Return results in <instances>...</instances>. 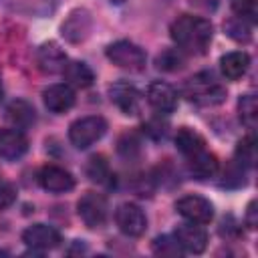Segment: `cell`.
Returning <instances> with one entry per match:
<instances>
[{"mask_svg": "<svg viewBox=\"0 0 258 258\" xmlns=\"http://www.w3.org/2000/svg\"><path fill=\"white\" fill-rule=\"evenodd\" d=\"M171 38L181 52L204 54L212 42L214 26L208 18L196 14H181L171 22Z\"/></svg>", "mask_w": 258, "mask_h": 258, "instance_id": "6da1fadb", "label": "cell"}, {"mask_svg": "<svg viewBox=\"0 0 258 258\" xmlns=\"http://www.w3.org/2000/svg\"><path fill=\"white\" fill-rule=\"evenodd\" d=\"M183 97L200 107H214L226 99V87L210 71L196 73L183 83Z\"/></svg>", "mask_w": 258, "mask_h": 258, "instance_id": "7a4b0ae2", "label": "cell"}, {"mask_svg": "<svg viewBox=\"0 0 258 258\" xmlns=\"http://www.w3.org/2000/svg\"><path fill=\"white\" fill-rule=\"evenodd\" d=\"M107 131V121L99 115H89L77 119L69 127V139L77 149H87L93 143H97Z\"/></svg>", "mask_w": 258, "mask_h": 258, "instance_id": "3957f363", "label": "cell"}, {"mask_svg": "<svg viewBox=\"0 0 258 258\" xmlns=\"http://www.w3.org/2000/svg\"><path fill=\"white\" fill-rule=\"evenodd\" d=\"M107 58L115 67H119L123 71H131V73L143 71L145 60H147L143 48H139L137 44H133L129 40H117V42L109 44L107 46Z\"/></svg>", "mask_w": 258, "mask_h": 258, "instance_id": "277c9868", "label": "cell"}, {"mask_svg": "<svg viewBox=\"0 0 258 258\" xmlns=\"http://www.w3.org/2000/svg\"><path fill=\"white\" fill-rule=\"evenodd\" d=\"M77 212H79V218L83 220V224L87 228H101L105 226L107 222V216H109V204H107V198L101 196V194H95V191H87L79 204H77Z\"/></svg>", "mask_w": 258, "mask_h": 258, "instance_id": "5b68a950", "label": "cell"}, {"mask_svg": "<svg viewBox=\"0 0 258 258\" xmlns=\"http://www.w3.org/2000/svg\"><path fill=\"white\" fill-rule=\"evenodd\" d=\"M175 210L181 218L196 224H210L214 218V206L202 196H183L175 202Z\"/></svg>", "mask_w": 258, "mask_h": 258, "instance_id": "8992f818", "label": "cell"}, {"mask_svg": "<svg viewBox=\"0 0 258 258\" xmlns=\"http://www.w3.org/2000/svg\"><path fill=\"white\" fill-rule=\"evenodd\" d=\"M115 224L117 228L125 234V236H131V238H137L145 232L147 228V218L143 214V210L137 206V204H121L115 212Z\"/></svg>", "mask_w": 258, "mask_h": 258, "instance_id": "52a82bcc", "label": "cell"}, {"mask_svg": "<svg viewBox=\"0 0 258 258\" xmlns=\"http://www.w3.org/2000/svg\"><path fill=\"white\" fill-rule=\"evenodd\" d=\"M173 238L179 244V248L189 254H200L208 246V234L202 228V224H196V222L179 224L173 232Z\"/></svg>", "mask_w": 258, "mask_h": 258, "instance_id": "ba28073f", "label": "cell"}, {"mask_svg": "<svg viewBox=\"0 0 258 258\" xmlns=\"http://www.w3.org/2000/svg\"><path fill=\"white\" fill-rule=\"evenodd\" d=\"M109 95H111V101L115 103V107L123 115H137L139 113L141 93L137 91L135 85H131L127 81H117L109 87Z\"/></svg>", "mask_w": 258, "mask_h": 258, "instance_id": "9c48e42d", "label": "cell"}, {"mask_svg": "<svg viewBox=\"0 0 258 258\" xmlns=\"http://www.w3.org/2000/svg\"><path fill=\"white\" fill-rule=\"evenodd\" d=\"M22 242L36 252H44V250H52L60 244V234L52 226L32 224L22 232Z\"/></svg>", "mask_w": 258, "mask_h": 258, "instance_id": "30bf717a", "label": "cell"}, {"mask_svg": "<svg viewBox=\"0 0 258 258\" xmlns=\"http://www.w3.org/2000/svg\"><path fill=\"white\" fill-rule=\"evenodd\" d=\"M38 183L42 189L52 191V194H64L71 191L75 187V177L71 175V171H67L64 167L58 165H44L38 171Z\"/></svg>", "mask_w": 258, "mask_h": 258, "instance_id": "8fae6325", "label": "cell"}, {"mask_svg": "<svg viewBox=\"0 0 258 258\" xmlns=\"http://www.w3.org/2000/svg\"><path fill=\"white\" fill-rule=\"evenodd\" d=\"M147 103L161 115L171 113L177 107V93L169 83L155 81L147 87Z\"/></svg>", "mask_w": 258, "mask_h": 258, "instance_id": "7c38bea8", "label": "cell"}, {"mask_svg": "<svg viewBox=\"0 0 258 258\" xmlns=\"http://www.w3.org/2000/svg\"><path fill=\"white\" fill-rule=\"evenodd\" d=\"M69 58L64 54V50L56 44V42H44L38 50H36V64L44 75H56L62 73L67 67Z\"/></svg>", "mask_w": 258, "mask_h": 258, "instance_id": "4fadbf2b", "label": "cell"}, {"mask_svg": "<svg viewBox=\"0 0 258 258\" xmlns=\"http://www.w3.org/2000/svg\"><path fill=\"white\" fill-rule=\"evenodd\" d=\"M28 151V139L22 129H0V157L14 161Z\"/></svg>", "mask_w": 258, "mask_h": 258, "instance_id": "5bb4252c", "label": "cell"}, {"mask_svg": "<svg viewBox=\"0 0 258 258\" xmlns=\"http://www.w3.org/2000/svg\"><path fill=\"white\" fill-rule=\"evenodd\" d=\"M42 97H44L46 109L52 111V113H64L75 105V91L67 83L50 85L48 89H44Z\"/></svg>", "mask_w": 258, "mask_h": 258, "instance_id": "9a60e30c", "label": "cell"}, {"mask_svg": "<svg viewBox=\"0 0 258 258\" xmlns=\"http://www.w3.org/2000/svg\"><path fill=\"white\" fill-rule=\"evenodd\" d=\"M187 169L196 179L206 181V179H212L218 173V159H216L214 153L202 149V151L187 157Z\"/></svg>", "mask_w": 258, "mask_h": 258, "instance_id": "2e32d148", "label": "cell"}, {"mask_svg": "<svg viewBox=\"0 0 258 258\" xmlns=\"http://www.w3.org/2000/svg\"><path fill=\"white\" fill-rule=\"evenodd\" d=\"M91 30V16L87 10H75L71 16L62 22V36L69 42H81L87 38Z\"/></svg>", "mask_w": 258, "mask_h": 258, "instance_id": "e0dca14e", "label": "cell"}, {"mask_svg": "<svg viewBox=\"0 0 258 258\" xmlns=\"http://www.w3.org/2000/svg\"><path fill=\"white\" fill-rule=\"evenodd\" d=\"M248 67H250V56H248V52H244V50L226 52V54L220 58L222 75H224L228 81H238V79H242V77L248 73Z\"/></svg>", "mask_w": 258, "mask_h": 258, "instance_id": "ac0fdd59", "label": "cell"}, {"mask_svg": "<svg viewBox=\"0 0 258 258\" xmlns=\"http://www.w3.org/2000/svg\"><path fill=\"white\" fill-rule=\"evenodd\" d=\"M6 119L16 129H28L36 121V113H34V107L28 101L16 99V101L8 103V107H6Z\"/></svg>", "mask_w": 258, "mask_h": 258, "instance_id": "d6986e66", "label": "cell"}, {"mask_svg": "<svg viewBox=\"0 0 258 258\" xmlns=\"http://www.w3.org/2000/svg\"><path fill=\"white\" fill-rule=\"evenodd\" d=\"M62 75L67 79V85H73V87H79V89H87L95 81V75H93L91 67L85 64V62H81V60L67 62Z\"/></svg>", "mask_w": 258, "mask_h": 258, "instance_id": "ffe728a7", "label": "cell"}, {"mask_svg": "<svg viewBox=\"0 0 258 258\" xmlns=\"http://www.w3.org/2000/svg\"><path fill=\"white\" fill-rule=\"evenodd\" d=\"M204 145H206V143H204V137H202L200 133H196L194 129H189V127L177 129V133H175V147H177L185 157H189V155H194V153L206 149Z\"/></svg>", "mask_w": 258, "mask_h": 258, "instance_id": "44dd1931", "label": "cell"}, {"mask_svg": "<svg viewBox=\"0 0 258 258\" xmlns=\"http://www.w3.org/2000/svg\"><path fill=\"white\" fill-rule=\"evenodd\" d=\"M238 115L240 121L252 131L256 129V119H258V105H256V97L254 95H242L238 101Z\"/></svg>", "mask_w": 258, "mask_h": 258, "instance_id": "7402d4cb", "label": "cell"}, {"mask_svg": "<svg viewBox=\"0 0 258 258\" xmlns=\"http://www.w3.org/2000/svg\"><path fill=\"white\" fill-rule=\"evenodd\" d=\"M234 161H238L246 169L256 165V139L252 135H248V137L238 141V145H236V159Z\"/></svg>", "mask_w": 258, "mask_h": 258, "instance_id": "603a6c76", "label": "cell"}, {"mask_svg": "<svg viewBox=\"0 0 258 258\" xmlns=\"http://www.w3.org/2000/svg\"><path fill=\"white\" fill-rule=\"evenodd\" d=\"M87 175L95 183H109V179H111L109 161L103 155H93L89 159V163H87Z\"/></svg>", "mask_w": 258, "mask_h": 258, "instance_id": "cb8c5ba5", "label": "cell"}, {"mask_svg": "<svg viewBox=\"0 0 258 258\" xmlns=\"http://www.w3.org/2000/svg\"><path fill=\"white\" fill-rule=\"evenodd\" d=\"M155 64L159 71H165V73L179 71L183 67V52L179 48H165L163 52L157 54Z\"/></svg>", "mask_w": 258, "mask_h": 258, "instance_id": "d4e9b609", "label": "cell"}, {"mask_svg": "<svg viewBox=\"0 0 258 258\" xmlns=\"http://www.w3.org/2000/svg\"><path fill=\"white\" fill-rule=\"evenodd\" d=\"M250 26H252V24H248L246 20H242V18H238V16H232V18H228V20L224 22L226 34H228L230 38L238 40V42L250 40V36H252V28H250Z\"/></svg>", "mask_w": 258, "mask_h": 258, "instance_id": "484cf974", "label": "cell"}, {"mask_svg": "<svg viewBox=\"0 0 258 258\" xmlns=\"http://www.w3.org/2000/svg\"><path fill=\"white\" fill-rule=\"evenodd\" d=\"M232 10H234V16L246 20L248 24H254L258 18L256 0H232Z\"/></svg>", "mask_w": 258, "mask_h": 258, "instance_id": "4316f807", "label": "cell"}, {"mask_svg": "<svg viewBox=\"0 0 258 258\" xmlns=\"http://www.w3.org/2000/svg\"><path fill=\"white\" fill-rule=\"evenodd\" d=\"M153 252L161 254V256H177V254H181V248L175 242V238L159 236V238L153 240Z\"/></svg>", "mask_w": 258, "mask_h": 258, "instance_id": "83f0119b", "label": "cell"}, {"mask_svg": "<svg viewBox=\"0 0 258 258\" xmlns=\"http://www.w3.org/2000/svg\"><path fill=\"white\" fill-rule=\"evenodd\" d=\"M244 169H246V167H242L238 161H232V163L228 165V169L224 171V181H222V185H226V187L244 185Z\"/></svg>", "mask_w": 258, "mask_h": 258, "instance_id": "f1b7e54d", "label": "cell"}, {"mask_svg": "<svg viewBox=\"0 0 258 258\" xmlns=\"http://www.w3.org/2000/svg\"><path fill=\"white\" fill-rule=\"evenodd\" d=\"M16 200V189L12 183H0V208H10Z\"/></svg>", "mask_w": 258, "mask_h": 258, "instance_id": "f546056e", "label": "cell"}, {"mask_svg": "<svg viewBox=\"0 0 258 258\" xmlns=\"http://www.w3.org/2000/svg\"><path fill=\"white\" fill-rule=\"evenodd\" d=\"M246 224H248L250 228H256V226H258V218H256V202H254V200L248 204V210H246Z\"/></svg>", "mask_w": 258, "mask_h": 258, "instance_id": "4dcf8cb0", "label": "cell"}, {"mask_svg": "<svg viewBox=\"0 0 258 258\" xmlns=\"http://www.w3.org/2000/svg\"><path fill=\"white\" fill-rule=\"evenodd\" d=\"M2 95H4V89H2V81H0V99H2Z\"/></svg>", "mask_w": 258, "mask_h": 258, "instance_id": "1f68e13d", "label": "cell"}]
</instances>
